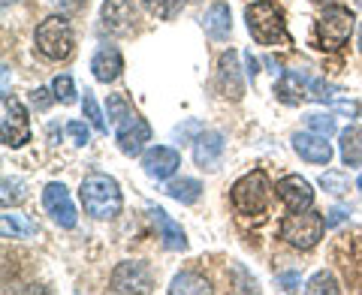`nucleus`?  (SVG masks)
<instances>
[{"instance_id":"nucleus-35","label":"nucleus","mask_w":362,"mask_h":295,"mask_svg":"<svg viewBox=\"0 0 362 295\" xmlns=\"http://www.w3.org/2000/svg\"><path fill=\"white\" fill-rule=\"evenodd\" d=\"M302 287V275L299 271H284V275H278V289L281 292H293Z\"/></svg>"},{"instance_id":"nucleus-7","label":"nucleus","mask_w":362,"mask_h":295,"mask_svg":"<svg viewBox=\"0 0 362 295\" xmlns=\"http://www.w3.org/2000/svg\"><path fill=\"white\" fill-rule=\"evenodd\" d=\"M0 139L6 148H21L30 142L28 109L9 94H4V103H0Z\"/></svg>"},{"instance_id":"nucleus-20","label":"nucleus","mask_w":362,"mask_h":295,"mask_svg":"<svg viewBox=\"0 0 362 295\" xmlns=\"http://www.w3.org/2000/svg\"><path fill=\"white\" fill-rule=\"evenodd\" d=\"M202 30H206V37H211L214 42H223L230 40L233 33V16H230V6L218 0V4H211L206 9V16H202Z\"/></svg>"},{"instance_id":"nucleus-2","label":"nucleus","mask_w":362,"mask_h":295,"mask_svg":"<svg viewBox=\"0 0 362 295\" xmlns=\"http://www.w3.org/2000/svg\"><path fill=\"white\" fill-rule=\"evenodd\" d=\"M245 21H247V33L254 37L259 45H278L287 42V25L281 9L272 0H254L245 6Z\"/></svg>"},{"instance_id":"nucleus-21","label":"nucleus","mask_w":362,"mask_h":295,"mask_svg":"<svg viewBox=\"0 0 362 295\" xmlns=\"http://www.w3.org/2000/svg\"><path fill=\"white\" fill-rule=\"evenodd\" d=\"M338 151H341L344 166L350 169L362 166V127L359 124H350V127L338 133Z\"/></svg>"},{"instance_id":"nucleus-38","label":"nucleus","mask_w":362,"mask_h":295,"mask_svg":"<svg viewBox=\"0 0 362 295\" xmlns=\"http://www.w3.org/2000/svg\"><path fill=\"white\" fill-rule=\"evenodd\" d=\"M197 130H202V124H199V121H190L187 127H178L175 136H178V139H187V136H190V133H197Z\"/></svg>"},{"instance_id":"nucleus-41","label":"nucleus","mask_w":362,"mask_h":295,"mask_svg":"<svg viewBox=\"0 0 362 295\" xmlns=\"http://www.w3.org/2000/svg\"><path fill=\"white\" fill-rule=\"evenodd\" d=\"M0 4H4V6H9V4H16V0H0Z\"/></svg>"},{"instance_id":"nucleus-16","label":"nucleus","mask_w":362,"mask_h":295,"mask_svg":"<svg viewBox=\"0 0 362 295\" xmlns=\"http://www.w3.org/2000/svg\"><path fill=\"white\" fill-rule=\"evenodd\" d=\"M90 73L100 85H112L118 82L121 73H124V58L115 45H100L94 52V58H90Z\"/></svg>"},{"instance_id":"nucleus-34","label":"nucleus","mask_w":362,"mask_h":295,"mask_svg":"<svg viewBox=\"0 0 362 295\" xmlns=\"http://www.w3.org/2000/svg\"><path fill=\"white\" fill-rule=\"evenodd\" d=\"M66 133H70V139L78 148H85L90 142V130H88V124H82V121H70V124H66Z\"/></svg>"},{"instance_id":"nucleus-14","label":"nucleus","mask_w":362,"mask_h":295,"mask_svg":"<svg viewBox=\"0 0 362 295\" xmlns=\"http://www.w3.org/2000/svg\"><path fill=\"white\" fill-rule=\"evenodd\" d=\"M275 190H278V199L284 202L290 211H305L314 205V187H311V181H305L302 175H284Z\"/></svg>"},{"instance_id":"nucleus-30","label":"nucleus","mask_w":362,"mask_h":295,"mask_svg":"<svg viewBox=\"0 0 362 295\" xmlns=\"http://www.w3.org/2000/svg\"><path fill=\"white\" fill-rule=\"evenodd\" d=\"M52 90H54V97H58V103L64 106H73L76 103V85H73V76H54V82H52Z\"/></svg>"},{"instance_id":"nucleus-31","label":"nucleus","mask_w":362,"mask_h":295,"mask_svg":"<svg viewBox=\"0 0 362 295\" xmlns=\"http://www.w3.org/2000/svg\"><path fill=\"white\" fill-rule=\"evenodd\" d=\"M130 103H127V100H124L121 94H112L109 100H106V115H109V124H112V127H115V124H121L124 118H127L130 115Z\"/></svg>"},{"instance_id":"nucleus-13","label":"nucleus","mask_w":362,"mask_h":295,"mask_svg":"<svg viewBox=\"0 0 362 295\" xmlns=\"http://www.w3.org/2000/svg\"><path fill=\"white\" fill-rule=\"evenodd\" d=\"M218 90L233 100V103H239V100L245 97V82H242V70H239V54H235L233 49L221 54L218 61Z\"/></svg>"},{"instance_id":"nucleus-19","label":"nucleus","mask_w":362,"mask_h":295,"mask_svg":"<svg viewBox=\"0 0 362 295\" xmlns=\"http://www.w3.org/2000/svg\"><path fill=\"white\" fill-rule=\"evenodd\" d=\"M275 97L281 100L284 106H302L305 100L311 97L308 90V78H305L302 73H281V78L275 82Z\"/></svg>"},{"instance_id":"nucleus-28","label":"nucleus","mask_w":362,"mask_h":295,"mask_svg":"<svg viewBox=\"0 0 362 295\" xmlns=\"http://www.w3.org/2000/svg\"><path fill=\"white\" fill-rule=\"evenodd\" d=\"M305 124H308L311 133H320V136H326V139L338 133V121H335V115H329V112H326V115L323 112H314V115L305 118Z\"/></svg>"},{"instance_id":"nucleus-18","label":"nucleus","mask_w":362,"mask_h":295,"mask_svg":"<svg viewBox=\"0 0 362 295\" xmlns=\"http://www.w3.org/2000/svg\"><path fill=\"white\" fill-rule=\"evenodd\" d=\"M100 21L109 33H130L136 21V9L130 0H106L100 9Z\"/></svg>"},{"instance_id":"nucleus-42","label":"nucleus","mask_w":362,"mask_h":295,"mask_svg":"<svg viewBox=\"0 0 362 295\" xmlns=\"http://www.w3.org/2000/svg\"><path fill=\"white\" fill-rule=\"evenodd\" d=\"M356 187H359V190H362V172H359V181H356Z\"/></svg>"},{"instance_id":"nucleus-3","label":"nucleus","mask_w":362,"mask_h":295,"mask_svg":"<svg viewBox=\"0 0 362 295\" xmlns=\"http://www.w3.org/2000/svg\"><path fill=\"white\" fill-rule=\"evenodd\" d=\"M33 42H37L40 54H45L49 61H64L73 54L76 37H73L70 21L64 16H49L45 21H40L37 33H33Z\"/></svg>"},{"instance_id":"nucleus-33","label":"nucleus","mask_w":362,"mask_h":295,"mask_svg":"<svg viewBox=\"0 0 362 295\" xmlns=\"http://www.w3.org/2000/svg\"><path fill=\"white\" fill-rule=\"evenodd\" d=\"M54 100H58V97H54L52 88H37V90H30V106L37 109V112H45V109L54 103Z\"/></svg>"},{"instance_id":"nucleus-1","label":"nucleus","mask_w":362,"mask_h":295,"mask_svg":"<svg viewBox=\"0 0 362 295\" xmlns=\"http://www.w3.org/2000/svg\"><path fill=\"white\" fill-rule=\"evenodd\" d=\"M78 199H82L85 214L94 220H115L124 205L118 181L106 172H90L78 187Z\"/></svg>"},{"instance_id":"nucleus-15","label":"nucleus","mask_w":362,"mask_h":295,"mask_svg":"<svg viewBox=\"0 0 362 295\" xmlns=\"http://www.w3.org/2000/svg\"><path fill=\"white\" fill-rule=\"evenodd\" d=\"M226 139L218 130H199V136L194 139V163L199 169H218L221 157H223Z\"/></svg>"},{"instance_id":"nucleus-36","label":"nucleus","mask_w":362,"mask_h":295,"mask_svg":"<svg viewBox=\"0 0 362 295\" xmlns=\"http://www.w3.org/2000/svg\"><path fill=\"white\" fill-rule=\"evenodd\" d=\"M347 217H350V211H347V208H332V211H329V217H326V229H332V226L344 223Z\"/></svg>"},{"instance_id":"nucleus-6","label":"nucleus","mask_w":362,"mask_h":295,"mask_svg":"<svg viewBox=\"0 0 362 295\" xmlns=\"http://www.w3.org/2000/svg\"><path fill=\"white\" fill-rule=\"evenodd\" d=\"M269 193H272V184L266 172L254 169V172L242 175L233 184V205L239 214H263L269 205Z\"/></svg>"},{"instance_id":"nucleus-12","label":"nucleus","mask_w":362,"mask_h":295,"mask_svg":"<svg viewBox=\"0 0 362 295\" xmlns=\"http://www.w3.org/2000/svg\"><path fill=\"white\" fill-rule=\"evenodd\" d=\"M293 151H296L305 163H311V166H329L332 160V145L326 136L320 133H293Z\"/></svg>"},{"instance_id":"nucleus-23","label":"nucleus","mask_w":362,"mask_h":295,"mask_svg":"<svg viewBox=\"0 0 362 295\" xmlns=\"http://www.w3.org/2000/svg\"><path fill=\"white\" fill-rule=\"evenodd\" d=\"M178 292H190V295H209L211 287L206 277L194 275V271H181V275L173 277V283H169V295H178Z\"/></svg>"},{"instance_id":"nucleus-25","label":"nucleus","mask_w":362,"mask_h":295,"mask_svg":"<svg viewBox=\"0 0 362 295\" xmlns=\"http://www.w3.org/2000/svg\"><path fill=\"white\" fill-rule=\"evenodd\" d=\"M28 199V184L21 178H4V190H0V202H4V208H9V205H21V202Z\"/></svg>"},{"instance_id":"nucleus-22","label":"nucleus","mask_w":362,"mask_h":295,"mask_svg":"<svg viewBox=\"0 0 362 295\" xmlns=\"http://www.w3.org/2000/svg\"><path fill=\"white\" fill-rule=\"evenodd\" d=\"M166 196L181 202V205H197L199 196H202V184L197 178H178V181H169L166 184Z\"/></svg>"},{"instance_id":"nucleus-17","label":"nucleus","mask_w":362,"mask_h":295,"mask_svg":"<svg viewBox=\"0 0 362 295\" xmlns=\"http://www.w3.org/2000/svg\"><path fill=\"white\" fill-rule=\"evenodd\" d=\"M148 217L154 220L157 238L163 241L166 251H175V253L178 251H187V235H185V229H181V223H175L163 208H157V205L148 208Z\"/></svg>"},{"instance_id":"nucleus-8","label":"nucleus","mask_w":362,"mask_h":295,"mask_svg":"<svg viewBox=\"0 0 362 295\" xmlns=\"http://www.w3.org/2000/svg\"><path fill=\"white\" fill-rule=\"evenodd\" d=\"M42 205L45 211L52 214V220L61 226V229H73L78 223V214H76V205L70 199V190H66L61 181H49L42 190Z\"/></svg>"},{"instance_id":"nucleus-32","label":"nucleus","mask_w":362,"mask_h":295,"mask_svg":"<svg viewBox=\"0 0 362 295\" xmlns=\"http://www.w3.org/2000/svg\"><path fill=\"white\" fill-rule=\"evenodd\" d=\"M320 187L326 193H332V196H341V193H347V178L338 175V172H323L320 175Z\"/></svg>"},{"instance_id":"nucleus-24","label":"nucleus","mask_w":362,"mask_h":295,"mask_svg":"<svg viewBox=\"0 0 362 295\" xmlns=\"http://www.w3.org/2000/svg\"><path fill=\"white\" fill-rule=\"evenodd\" d=\"M0 229H4V238H28V235H33V223L25 214L6 211L4 217H0Z\"/></svg>"},{"instance_id":"nucleus-40","label":"nucleus","mask_w":362,"mask_h":295,"mask_svg":"<svg viewBox=\"0 0 362 295\" xmlns=\"http://www.w3.org/2000/svg\"><path fill=\"white\" fill-rule=\"evenodd\" d=\"M359 52H362V25H359Z\"/></svg>"},{"instance_id":"nucleus-9","label":"nucleus","mask_w":362,"mask_h":295,"mask_svg":"<svg viewBox=\"0 0 362 295\" xmlns=\"http://www.w3.org/2000/svg\"><path fill=\"white\" fill-rule=\"evenodd\" d=\"M115 139H118L121 154L136 157V154H142L145 142H151V127L139 112H130L121 124H115Z\"/></svg>"},{"instance_id":"nucleus-39","label":"nucleus","mask_w":362,"mask_h":295,"mask_svg":"<svg viewBox=\"0 0 362 295\" xmlns=\"http://www.w3.org/2000/svg\"><path fill=\"white\" fill-rule=\"evenodd\" d=\"M311 4H323V6H329V4H335V0H311Z\"/></svg>"},{"instance_id":"nucleus-29","label":"nucleus","mask_w":362,"mask_h":295,"mask_svg":"<svg viewBox=\"0 0 362 295\" xmlns=\"http://www.w3.org/2000/svg\"><path fill=\"white\" fill-rule=\"evenodd\" d=\"M82 112H85L88 124H90V127H94L97 133H106V118H103V112H100V106H97V100H94V94H90V90H85V97H82Z\"/></svg>"},{"instance_id":"nucleus-11","label":"nucleus","mask_w":362,"mask_h":295,"mask_svg":"<svg viewBox=\"0 0 362 295\" xmlns=\"http://www.w3.org/2000/svg\"><path fill=\"white\" fill-rule=\"evenodd\" d=\"M178 166H181V154L175 151V148H169V145H154V148H148V151L142 154L145 175L154 178V181L173 178L178 172Z\"/></svg>"},{"instance_id":"nucleus-5","label":"nucleus","mask_w":362,"mask_h":295,"mask_svg":"<svg viewBox=\"0 0 362 295\" xmlns=\"http://www.w3.org/2000/svg\"><path fill=\"white\" fill-rule=\"evenodd\" d=\"M354 13L347 6H338V4H329L317 18V45L323 52H335L347 45L350 33H354Z\"/></svg>"},{"instance_id":"nucleus-4","label":"nucleus","mask_w":362,"mask_h":295,"mask_svg":"<svg viewBox=\"0 0 362 295\" xmlns=\"http://www.w3.org/2000/svg\"><path fill=\"white\" fill-rule=\"evenodd\" d=\"M323 232H326V217H320V214L311 208L293 211L290 217L281 223V238H284L290 247H296V251H311V247H317Z\"/></svg>"},{"instance_id":"nucleus-37","label":"nucleus","mask_w":362,"mask_h":295,"mask_svg":"<svg viewBox=\"0 0 362 295\" xmlns=\"http://www.w3.org/2000/svg\"><path fill=\"white\" fill-rule=\"evenodd\" d=\"M242 58H245V64H247V78H251V82H254V78L259 76V61L254 58V52H245Z\"/></svg>"},{"instance_id":"nucleus-10","label":"nucleus","mask_w":362,"mask_h":295,"mask_svg":"<svg viewBox=\"0 0 362 295\" xmlns=\"http://www.w3.org/2000/svg\"><path fill=\"white\" fill-rule=\"evenodd\" d=\"M151 268L139 259H124L112 271V292H151Z\"/></svg>"},{"instance_id":"nucleus-27","label":"nucleus","mask_w":362,"mask_h":295,"mask_svg":"<svg viewBox=\"0 0 362 295\" xmlns=\"http://www.w3.org/2000/svg\"><path fill=\"white\" fill-rule=\"evenodd\" d=\"M305 292H308V295H326V292L338 295V292H341V287H338V280H335L332 271H317V275L305 283Z\"/></svg>"},{"instance_id":"nucleus-26","label":"nucleus","mask_w":362,"mask_h":295,"mask_svg":"<svg viewBox=\"0 0 362 295\" xmlns=\"http://www.w3.org/2000/svg\"><path fill=\"white\" fill-rule=\"evenodd\" d=\"M139 4L148 9V13L154 18H160V21H169V18H175L181 9H185V0H139Z\"/></svg>"}]
</instances>
